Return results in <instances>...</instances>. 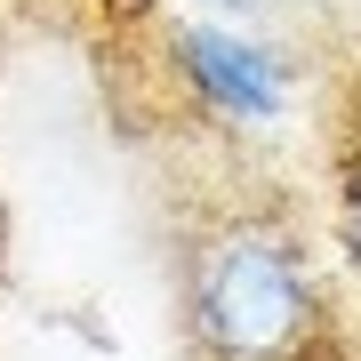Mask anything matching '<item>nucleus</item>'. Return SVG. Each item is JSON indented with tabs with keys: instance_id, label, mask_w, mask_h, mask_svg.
Returning <instances> with one entry per match:
<instances>
[{
	"instance_id": "1",
	"label": "nucleus",
	"mask_w": 361,
	"mask_h": 361,
	"mask_svg": "<svg viewBox=\"0 0 361 361\" xmlns=\"http://www.w3.org/2000/svg\"><path fill=\"white\" fill-rule=\"evenodd\" d=\"M185 329L201 361H313L329 297L281 217H217L185 249Z\"/></svg>"
},
{
	"instance_id": "4",
	"label": "nucleus",
	"mask_w": 361,
	"mask_h": 361,
	"mask_svg": "<svg viewBox=\"0 0 361 361\" xmlns=\"http://www.w3.org/2000/svg\"><path fill=\"white\" fill-rule=\"evenodd\" d=\"M225 8H257V0H225Z\"/></svg>"
},
{
	"instance_id": "2",
	"label": "nucleus",
	"mask_w": 361,
	"mask_h": 361,
	"mask_svg": "<svg viewBox=\"0 0 361 361\" xmlns=\"http://www.w3.org/2000/svg\"><path fill=\"white\" fill-rule=\"evenodd\" d=\"M169 49H177V65H185V80H193V97L209 113H225V121H281L289 65L273 49H257V40H241L225 25H177Z\"/></svg>"
},
{
	"instance_id": "3",
	"label": "nucleus",
	"mask_w": 361,
	"mask_h": 361,
	"mask_svg": "<svg viewBox=\"0 0 361 361\" xmlns=\"http://www.w3.org/2000/svg\"><path fill=\"white\" fill-rule=\"evenodd\" d=\"M337 241H345V257L361 273V129L345 145V161H337Z\"/></svg>"
}]
</instances>
